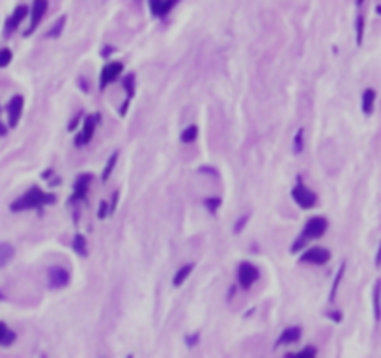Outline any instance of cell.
I'll list each match as a JSON object with an SVG mask.
<instances>
[{"label":"cell","instance_id":"cell-1","mask_svg":"<svg viewBox=\"0 0 381 358\" xmlns=\"http://www.w3.org/2000/svg\"><path fill=\"white\" fill-rule=\"evenodd\" d=\"M56 201V196L51 194V192H45L40 187H32L28 189L21 198L11 203L10 209L13 213H19V211H28V209H38V207H43V205H51Z\"/></svg>","mask_w":381,"mask_h":358},{"label":"cell","instance_id":"cell-2","mask_svg":"<svg viewBox=\"0 0 381 358\" xmlns=\"http://www.w3.org/2000/svg\"><path fill=\"white\" fill-rule=\"evenodd\" d=\"M292 198H294V201H296L301 209H312V207L316 205V201H318L316 194L308 189V187H305V185H303L301 178H299V181H297L296 187L292 189Z\"/></svg>","mask_w":381,"mask_h":358},{"label":"cell","instance_id":"cell-3","mask_svg":"<svg viewBox=\"0 0 381 358\" xmlns=\"http://www.w3.org/2000/svg\"><path fill=\"white\" fill-rule=\"evenodd\" d=\"M99 119L101 116L99 114H92V116H86L85 123H83V129H81V133L77 135L75 138V146L77 148H83L86 144H90V140L94 138V133H95V127L99 123Z\"/></svg>","mask_w":381,"mask_h":358},{"label":"cell","instance_id":"cell-4","mask_svg":"<svg viewBox=\"0 0 381 358\" xmlns=\"http://www.w3.org/2000/svg\"><path fill=\"white\" fill-rule=\"evenodd\" d=\"M124 73V63L122 62H108L103 65L101 75H99V90H105L108 84L116 82L120 75Z\"/></svg>","mask_w":381,"mask_h":358},{"label":"cell","instance_id":"cell-5","mask_svg":"<svg viewBox=\"0 0 381 358\" xmlns=\"http://www.w3.org/2000/svg\"><path fill=\"white\" fill-rule=\"evenodd\" d=\"M258 278H260V271L253 263H247V261L239 263V267H237V284L241 289H251V285Z\"/></svg>","mask_w":381,"mask_h":358},{"label":"cell","instance_id":"cell-6","mask_svg":"<svg viewBox=\"0 0 381 358\" xmlns=\"http://www.w3.org/2000/svg\"><path fill=\"white\" fill-rule=\"evenodd\" d=\"M325 232H327V220L323 217H312L305 222L301 235L308 241V239H319Z\"/></svg>","mask_w":381,"mask_h":358},{"label":"cell","instance_id":"cell-7","mask_svg":"<svg viewBox=\"0 0 381 358\" xmlns=\"http://www.w3.org/2000/svg\"><path fill=\"white\" fill-rule=\"evenodd\" d=\"M331 259V252L327 248H321V246H312L305 252L301 254L299 261L301 263H310V265H325Z\"/></svg>","mask_w":381,"mask_h":358},{"label":"cell","instance_id":"cell-8","mask_svg":"<svg viewBox=\"0 0 381 358\" xmlns=\"http://www.w3.org/2000/svg\"><path fill=\"white\" fill-rule=\"evenodd\" d=\"M47 8H49V2L47 0H34L30 10V26H28V30L24 32V36H30L32 32L38 28V24L42 22V19L45 17V13H47Z\"/></svg>","mask_w":381,"mask_h":358},{"label":"cell","instance_id":"cell-9","mask_svg":"<svg viewBox=\"0 0 381 358\" xmlns=\"http://www.w3.org/2000/svg\"><path fill=\"white\" fill-rule=\"evenodd\" d=\"M47 280H49V285L53 289H62L69 284V273L64 267H51L47 271Z\"/></svg>","mask_w":381,"mask_h":358},{"label":"cell","instance_id":"cell-10","mask_svg":"<svg viewBox=\"0 0 381 358\" xmlns=\"http://www.w3.org/2000/svg\"><path fill=\"white\" fill-rule=\"evenodd\" d=\"M22 106H24V99L21 95H13L10 99V103L6 105V112H8V119H10V127H17L19 119L22 114Z\"/></svg>","mask_w":381,"mask_h":358},{"label":"cell","instance_id":"cell-11","mask_svg":"<svg viewBox=\"0 0 381 358\" xmlns=\"http://www.w3.org/2000/svg\"><path fill=\"white\" fill-rule=\"evenodd\" d=\"M92 179H94V176H92V174H81V176L77 178V181L73 183V194H71L69 201L85 200L86 194H88V187H90Z\"/></svg>","mask_w":381,"mask_h":358},{"label":"cell","instance_id":"cell-12","mask_svg":"<svg viewBox=\"0 0 381 358\" xmlns=\"http://www.w3.org/2000/svg\"><path fill=\"white\" fill-rule=\"evenodd\" d=\"M28 13H30V10L24 6V4H21V6H17L15 10H13V13H11V17L6 21V36H11L13 32L19 28V24H21L26 17H28Z\"/></svg>","mask_w":381,"mask_h":358},{"label":"cell","instance_id":"cell-13","mask_svg":"<svg viewBox=\"0 0 381 358\" xmlns=\"http://www.w3.org/2000/svg\"><path fill=\"white\" fill-rule=\"evenodd\" d=\"M301 338V328L299 327H288L282 330V334L276 338L275 347H280V345H290V343H296Z\"/></svg>","mask_w":381,"mask_h":358},{"label":"cell","instance_id":"cell-14","mask_svg":"<svg viewBox=\"0 0 381 358\" xmlns=\"http://www.w3.org/2000/svg\"><path fill=\"white\" fill-rule=\"evenodd\" d=\"M192 269H194V265L192 263H187V265H183L181 269H178L176 274H174V278H172V284L176 285V287L183 285V282H185V280L190 276V273H192Z\"/></svg>","mask_w":381,"mask_h":358},{"label":"cell","instance_id":"cell-15","mask_svg":"<svg viewBox=\"0 0 381 358\" xmlns=\"http://www.w3.org/2000/svg\"><path fill=\"white\" fill-rule=\"evenodd\" d=\"M65 22H67V17L62 15V17H58V21L54 22L53 26L49 28V32L45 34V38H49V40H56V38H60L62 36L64 28H65Z\"/></svg>","mask_w":381,"mask_h":358},{"label":"cell","instance_id":"cell-16","mask_svg":"<svg viewBox=\"0 0 381 358\" xmlns=\"http://www.w3.org/2000/svg\"><path fill=\"white\" fill-rule=\"evenodd\" d=\"M374 101H376V92L372 88L364 90V94H362V112L366 116H370L372 110H374Z\"/></svg>","mask_w":381,"mask_h":358},{"label":"cell","instance_id":"cell-17","mask_svg":"<svg viewBox=\"0 0 381 358\" xmlns=\"http://www.w3.org/2000/svg\"><path fill=\"white\" fill-rule=\"evenodd\" d=\"M374 317L378 323L381 321V280L374 285Z\"/></svg>","mask_w":381,"mask_h":358},{"label":"cell","instance_id":"cell-18","mask_svg":"<svg viewBox=\"0 0 381 358\" xmlns=\"http://www.w3.org/2000/svg\"><path fill=\"white\" fill-rule=\"evenodd\" d=\"M13 254H15V250L10 242H0V267L10 263L13 259Z\"/></svg>","mask_w":381,"mask_h":358},{"label":"cell","instance_id":"cell-19","mask_svg":"<svg viewBox=\"0 0 381 358\" xmlns=\"http://www.w3.org/2000/svg\"><path fill=\"white\" fill-rule=\"evenodd\" d=\"M344 271H346V261L340 265L339 273L335 276V282H333V287H331V293H329V302H333L335 300V297H337V291H339V285L342 282V276H344Z\"/></svg>","mask_w":381,"mask_h":358},{"label":"cell","instance_id":"cell-20","mask_svg":"<svg viewBox=\"0 0 381 358\" xmlns=\"http://www.w3.org/2000/svg\"><path fill=\"white\" fill-rule=\"evenodd\" d=\"M71 246H73V250L79 254V256H86V237L83 233H77V235H75Z\"/></svg>","mask_w":381,"mask_h":358},{"label":"cell","instance_id":"cell-21","mask_svg":"<svg viewBox=\"0 0 381 358\" xmlns=\"http://www.w3.org/2000/svg\"><path fill=\"white\" fill-rule=\"evenodd\" d=\"M15 339V334L4 323H0V345H11Z\"/></svg>","mask_w":381,"mask_h":358},{"label":"cell","instance_id":"cell-22","mask_svg":"<svg viewBox=\"0 0 381 358\" xmlns=\"http://www.w3.org/2000/svg\"><path fill=\"white\" fill-rule=\"evenodd\" d=\"M116 162H118V151H114V153L108 157L105 170H103V174H101V179H103L105 183L108 181V178H110V174H112V170H114V166H116Z\"/></svg>","mask_w":381,"mask_h":358},{"label":"cell","instance_id":"cell-23","mask_svg":"<svg viewBox=\"0 0 381 358\" xmlns=\"http://www.w3.org/2000/svg\"><path fill=\"white\" fill-rule=\"evenodd\" d=\"M122 84H124V90H126L127 97H133L135 95V75L129 73L124 77V80H122Z\"/></svg>","mask_w":381,"mask_h":358},{"label":"cell","instance_id":"cell-24","mask_svg":"<svg viewBox=\"0 0 381 358\" xmlns=\"http://www.w3.org/2000/svg\"><path fill=\"white\" fill-rule=\"evenodd\" d=\"M196 137H198V127L196 125H190L187 127L183 133H181V142H185V144H189V142H192V140H196Z\"/></svg>","mask_w":381,"mask_h":358},{"label":"cell","instance_id":"cell-25","mask_svg":"<svg viewBox=\"0 0 381 358\" xmlns=\"http://www.w3.org/2000/svg\"><path fill=\"white\" fill-rule=\"evenodd\" d=\"M318 355V351L316 347H305V349H301L299 353H294V355H288V357L292 358V357H296V358H312V357H316Z\"/></svg>","mask_w":381,"mask_h":358},{"label":"cell","instance_id":"cell-26","mask_svg":"<svg viewBox=\"0 0 381 358\" xmlns=\"http://www.w3.org/2000/svg\"><path fill=\"white\" fill-rule=\"evenodd\" d=\"M163 4H165V0H148L149 11H151V15H153V17H161Z\"/></svg>","mask_w":381,"mask_h":358},{"label":"cell","instance_id":"cell-27","mask_svg":"<svg viewBox=\"0 0 381 358\" xmlns=\"http://www.w3.org/2000/svg\"><path fill=\"white\" fill-rule=\"evenodd\" d=\"M204 205H206V209L210 211V213H217V209L221 207V198H217V196L206 198V200H204Z\"/></svg>","mask_w":381,"mask_h":358},{"label":"cell","instance_id":"cell-28","mask_svg":"<svg viewBox=\"0 0 381 358\" xmlns=\"http://www.w3.org/2000/svg\"><path fill=\"white\" fill-rule=\"evenodd\" d=\"M355 32H357V45H360V43H362V32H364V17H362V15H357Z\"/></svg>","mask_w":381,"mask_h":358},{"label":"cell","instance_id":"cell-29","mask_svg":"<svg viewBox=\"0 0 381 358\" xmlns=\"http://www.w3.org/2000/svg\"><path fill=\"white\" fill-rule=\"evenodd\" d=\"M11 58H13V54H11L10 49H0V69L6 67V65H10Z\"/></svg>","mask_w":381,"mask_h":358},{"label":"cell","instance_id":"cell-30","mask_svg":"<svg viewBox=\"0 0 381 358\" xmlns=\"http://www.w3.org/2000/svg\"><path fill=\"white\" fill-rule=\"evenodd\" d=\"M303 133H305V131L299 129L296 133V138H294V151H296V153H301V151H303V137H305Z\"/></svg>","mask_w":381,"mask_h":358},{"label":"cell","instance_id":"cell-31","mask_svg":"<svg viewBox=\"0 0 381 358\" xmlns=\"http://www.w3.org/2000/svg\"><path fill=\"white\" fill-rule=\"evenodd\" d=\"M249 219H251V213H245L243 217L239 219V220L235 222V226H233V232L235 233H241L245 230V226H247V222H249Z\"/></svg>","mask_w":381,"mask_h":358},{"label":"cell","instance_id":"cell-32","mask_svg":"<svg viewBox=\"0 0 381 358\" xmlns=\"http://www.w3.org/2000/svg\"><path fill=\"white\" fill-rule=\"evenodd\" d=\"M178 2H180V0H165V4H163V11H161V19H163V17H167L170 11H172V8H174Z\"/></svg>","mask_w":381,"mask_h":358},{"label":"cell","instance_id":"cell-33","mask_svg":"<svg viewBox=\"0 0 381 358\" xmlns=\"http://www.w3.org/2000/svg\"><path fill=\"white\" fill-rule=\"evenodd\" d=\"M305 242H307V239H305L303 235H299V237H297V241L294 242V244H292V248H290V252H292V254L299 252V250H301V248L305 246Z\"/></svg>","mask_w":381,"mask_h":358},{"label":"cell","instance_id":"cell-34","mask_svg":"<svg viewBox=\"0 0 381 358\" xmlns=\"http://www.w3.org/2000/svg\"><path fill=\"white\" fill-rule=\"evenodd\" d=\"M106 215H110L108 203H106V201H101V203H99V211H97V217H99V219H105Z\"/></svg>","mask_w":381,"mask_h":358},{"label":"cell","instance_id":"cell-35","mask_svg":"<svg viewBox=\"0 0 381 358\" xmlns=\"http://www.w3.org/2000/svg\"><path fill=\"white\" fill-rule=\"evenodd\" d=\"M198 339H200V334H192V336L185 338V341H187V345H189V347L196 345V343H198Z\"/></svg>","mask_w":381,"mask_h":358},{"label":"cell","instance_id":"cell-36","mask_svg":"<svg viewBox=\"0 0 381 358\" xmlns=\"http://www.w3.org/2000/svg\"><path fill=\"white\" fill-rule=\"evenodd\" d=\"M116 205H118V192H114V194H112V201L108 203V211L114 213V211H116Z\"/></svg>","mask_w":381,"mask_h":358},{"label":"cell","instance_id":"cell-37","mask_svg":"<svg viewBox=\"0 0 381 358\" xmlns=\"http://www.w3.org/2000/svg\"><path fill=\"white\" fill-rule=\"evenodd\" d=\"M79 84L83 86V92H86V94L90 92V86H88V82H85V79H79Z\"/></svg>","mask_w":381,"mask_h":358},{"label":"cell","instance_id":"cell-38","mask_svg":"<svg viewBox=\"0 0 381 358\" xmlns=\"http://www.w3.org/2000/svg\"><path fill=\"white\" fill-rule=\"evenodd\" d=\"M376 267H381V242L380 248H378V254H376Z\"/></svg>","mask_w":381,"mask_h":358},{"label":"cell","instance_id":"cell-39","mask_svg":"<svg viewBox=\"0 0 381 358\" xmlns=\"http://www.w3.org/2000/svg\"><path fill=\"white\" fill-rule=\"evenodd\" d=\"M79 119H81V114H79V116H77V118H75V119H73V121H71V123H69V127H67V129H69V131H73V129H75V127H77V125H79Z\"/></svg>","mask_w":381,"mask_h":358},{"label":"cell","instance_id":"cell-40","mask_svg":"<svg viewBox=\"0 0 381 358\" xmlns=\"http://www.w3.org/2000/svg\"><path fill=\"white\" fill-rule=\"evenodd\" d=\"M339 314H340V312H333V314H327V316L331 317V319H335V321L339 323V321H342V316H339Z\"/></svg>","mask_w":381,"mask_h":358},{"label":"cell","instance_id":"cell-41","mask_svg":"<svg viewBox=\"0 0 381 358\" xmlns=\"http://www.w3.org/2000/svg\"><path fill=\"white\" fill-rule=\"evenodd\" d=\"M6 133H8V129L2 125V121H0V137H6Z\"/></svg>","mask_w":381,"mask_h":358},{"label":"cell","instance_id":"cell-42","mask_svg":"<svg viewBox=\"0 0 381 358\" xmlns=\"http://www.w3.org/2000/svg\"><path fill=\"white\" fill-rule=\"evenodd\" d=\"M112 53V47H106L105 51H103V56H106V54H110Z\"/></svg>","mask_w":381,"mask_h":358},{"label":"cell","instance_id":"cell-43","mask_svg":"<svg viewBox=\"0 0 381 358\" xmlns=\"http://www.w3.org/2000/svg\"><path fill=\"white\" fill-rule=\"evenodd\" d=\"M376 11H378V13L381 15V4H380V6H376Z\"/></svg>","mask_w":381,"mask_h":358},{"label":"cell","instance_id":"cell-44","mask_svg":"<svg viewBox=\"0 0 381 358\" xmlns=\"http://www.w3.org/2000/svg\"><path fill=\"white\" fill-rule=\"evenodd\" d=\"M0 300H4V293L2 291H0Z\"/></svg>","mask_w":381,"mask_h":358},{"label":"cell","instance_id":"cell-45","mask_svg":"<svg viewBox=\"0 0 381 358\" xmlns=\"http://www.w3.org/2000/svg\"><path fill=\"white\" fill-rule=\"evenodd\" d=\"M362 2H364V0H357V6H360V4H362Z\"/></svg>","mask_w":381,"mask_h":358}]
</instances>
